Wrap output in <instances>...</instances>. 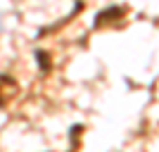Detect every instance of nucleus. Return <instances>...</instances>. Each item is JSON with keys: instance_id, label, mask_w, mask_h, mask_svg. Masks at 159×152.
<instances>
[{"instance_id": "f257e3e1", "label": "nucleus", "mask_w": 159, "mask_h": 152, "mask_svg": "<svg viewBox=\"0 0 159 152\" xmlns=\"http://www.w3.org/2000/svg\"><path fill=\"white\" fill-rule=\"evenodd\" d=\"M19 86H17V81L12 76H7V74H0V107H5L10 100L17 95Z\"/></svg>"}]
</instances>
